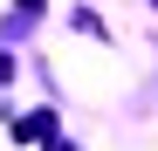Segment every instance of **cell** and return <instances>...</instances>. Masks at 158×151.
I'll use <instances>...</instances> for the list:
<instances>
[{
  "instance_id": "6da1fadb",
  "label": "cell",
  "mask_w": 158,
  "mask_h": 151,
  "mask_svg": "<svg viewBox=\"0 0 158 151\" xmlns=\"http://www.w3.org/2000/svg\"><path fill=\"white\" fill-rule=\"evenodd\" d=\"M21 137H55V117L35 110V117H21Z\"/></svg>"
}]
</instances>
